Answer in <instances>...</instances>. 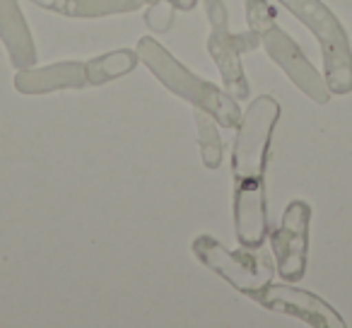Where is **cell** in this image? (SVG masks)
I'll list each match as a JSON object with an SVG mask.
<instances>
[{
  "label": "cell",
  "mask_w": 352,
  "mask_h": 328,
  "mask_svg": "<svg viewBox=\"0 0 352 328\" xmlns=\"http://www.w3.org/2000/svg\"><path fill=\"white\" fill-rule=\"evenodd\" d=\"M196 259L206 268L220 275L225 283H230L234 289H239L246 297H254L258 289L270 285L273 278V265L263 254H251V251H230L217 239L203 234L196 237L191 244Z\"/></svg>",
  "instance_id": "obj_4"
},
{
  "label": "cell",
  "mask_w": 352,
  "mask_h": 328,
  "mask_svg": "<svg viewBox=\"0 0 352 328\" xmlns=\"http://www.w3.org/2000/svg\"><path fill=\"white\" fill-rule=\"evenodd\" d=\"M280 118V104L275 97L261 94L249 104L246 113L239 121L234 147H232V177L256 179L265 174L268 164L270 135L275 131V123Z\"/></svg>",
  "instance_id": "obj_3"
},
{
  "label": "cell",
  "mask_w": 352,
  "mask_h": 328,
  "mask_svg": "<svg viewBox=\"0 0 352 328\" xmlns=\"http://www.w3.org/2000/svg\"><path fill=\"white\" fill-rule=\"evenodd\" d=\"M89 87L87 68L78 61H63V63H51L44 68H25L17 70L15 89L22 94H49L56 89H82Z\"/></svg>",
  "instance_id": "obj_10"
},
{
  "label": "cell",
  "mask_w": 352,
  "mask_h": 328,
  "mask_svg": "<svg viewBox=\"0 0 352 328\" xmlns=\"http://www.w3.org/2000/svg\"><path fill=\"white\" fill-rule=\"evenodd\" d=\"M285 6L314 36L321 46L323 68H326V85L331 94L352 92V46L347 39L345 27L340 25L331 8L321 0H278Z\"/></svg>",
  "instance_id": "obj_2"
},
{
  "label": "cell",
  "mask_w": 352,
  "mask_h": 328,
  "mask_svg": "<svg viewBox=\"0 0 352 328\" xmlns=\"http://www.w3.org/2000/svg\"><path fill=\"white\" fill-rule=\"evenodd\" d=\"M169 3L176 8V10H184V12H188V10H193V8H196V3H198V0H169Z\"/></svg>",
  "instance_id": "obj_18"
},
{
  "label": "cell",
  "mask_w": 352,
  "mask_h": 328,
  "mask_svg": "<svg viewBox=\"0 0 352 328\" xmlns=\"http://www.w3.org/2000/svg\"><path fill=\"white\" fill-rule=\"evenodd\" d=\"M254 302L265 307L268 311H278L285 316H294L314 328H345L342 316L323 302L318 294L307 289L289 287V285H265L263 289L254 294Z\"/></svg>",
  "instance_id": "obj_7"
},
{
  "label": "cell",
  "mask_w": 352,
  "mask_h": 328,
  "mask_svg": "<svg viewBox=\"0 0 352 328\" xmlns=\"http://www.w3.org/2000/svg\"><path fill=\"white\" fill-rule=\"evenodd\" d=\"M135 54H138V58L142 61V65H145L169 92H174L176 97L191 102L193 109H203V111L212 113L215 121L220 123L222 128L239 126L241 111H239L236 99L232 97V94L222 92L215 85H210L208 80H201L198 75H193L182 61H176L157 39H152V36L138 39Z\"/></svg>",
  "instance_id": "obj_1"
},
{
  "label": "cell",
  "mask_w": 352,
  "mask_h": 328,
  "mask_svg": "<svg viewBox=\"0 0 352 328\" xmlns=\"http://www.w3.org/2000/svg\"><path fill=\"white\" fill-rule=\"evenodd\" d=\"M261 34L254 30L241 32V34H232L227 32H212L210 39H208V51H210L212 61L220 68V75L227 85V92L239 102V99H249L251 87L249 80L241 68V54H249V51L258 49Z\"/></svg>",
  "instance_id": "obj_8"
},
{
  "label": "cell",
  "mask_w": 352,
  "mask_h": 328,
  "mask_svg": "<svg viewBox=\"0 0 352 328\" xmlns=\"http://www.w3.org/2000/svg\"><path fill=\"white\" fill-rule=\"evenodd\" d=\"M234 225L236 237L246 249H258L268 237V215H265V184L263 177L234 182Z\"/></svg>",
  "instance_id": "obj_9"
},
{
  "label": "cell",
  "mask_w": 352,
  "mask_h": 328,
  "mask_svg": "<svg viewBox=\"0 0 352 328\" xmlns=\"http://www.w3.org/2000/svg\"><path fill=\"white\" fill-rule=\"evenodd\" d=\"M0 39L17 70L36 65V49L17 0H0Z\"/></svg>",
  "instance_id": "obj_11"
},
{
  "label": "cell",
  "mask_w": 352,
  "mask_h": 328,
  "mask_svg": "<svg viewBox=\"0 0 352 328\" xmlns=\"http://www.w3.org/2000/svg\"><path fill=\"white\" fill-rule=\"evenodd\" d=\"M206 6V15L210 22L212 32H227L230 30V15H227V8L222 0H201Z\"/></svg>",
  "instance_id": "obj_17"
},
{
  "label": "cell",
  "mask_w": 352,
  "mask_h": 328,
  "mask_svg": "<svg viewBox=\"0 0 352 328\" xmlns=\"http://www.w3.org/2000/svg\"><path fill=\"white\" fill-rule=\"evenodd\" d=\"M171 22H174V6L169 0H152L145 10V25L162 34V32H169Z\"/></svg>",
  "instance_id": "obj_15"
},
{
  "label": "cell",
  "mask_w": 352,
  "mask_h": 328,
  "mask_svg": "<svg viewBox=\"0 0 352 328\" xmlns=\"http://www.w3.org/2000/svg\"><path fill=\"white\" fill-rule=\"evenodd\" d=\"M39 8H46L51 12H58L65 17H109V15H123L133 12L142 6H150L152 0H32Z\"/></svg>",
  "instance_id": "obj_12"
},
{
  "label": "cell",
  "mask_w": 352,
  "mask_h": 328,
  "mask_svg": "<svg viewBox=\"0 0 352 328\" xmlns=\"http://www.w3.org/2000/svg\"><path fill=\"white\" fill-rule=\"evenodd\" d=\"M138 54L133 49H118V51H109L104 56L87 61L85 68H87V83L89 85H107L116 78L128 75L133 68L138 65Z\"/></svg>",
  "instance_id": "obj_13"
},
{
  "label": "cell",
  "mask_w": 352,
  "mask_h": 328,
  "mask_svg": "<svg viewBox=\"0 0 352 328\" xmlns=\"http://www.w3.org/2000/svg\"><path fill=\"white\" fill-rule=\"evenodd\" d=\"M309 225H311V206L304 201H292L285 208L283 225L270 234L275 268L287 283H297L307 273Z\"/></svg>",
  "instance_id": "obj_5"
},
{
  "label": "cell",
  "mask_w": 352,
  "mask_h": 328,
  "mask_svg": "<svg viewBox=\"0 0 352 328\" xmlns=\"http://www.w3.org/2000/svg\"><path fill=\"white\" fill-rule=\"evenodd\" d=\"M244 6H246L249 30H254L261 34V30H265V27L275 22V10L270 8L268 0H244Z\"/></svg>",
  "instance_id": "obj_16"
},
{
  "label": "cell",
  "mask_w": 352,
  "mask_h": 328,
  "mask_svg": "<svg viewBox=\"0 0 352 328\" xmlns=\"http://www.w3.org/2000/svg\"><path fill=\"white\" fill-rule=\"evenodd\" d=\"M193 121L198 131V147H201V160L208 169H217L222 162V140L215 126V116L203 109H193Z\"/></svg>",
  "instance_id": "obj_14"
},
{
  "label": "cell",
  "mask_w": 352,
  "mask_h": 328,
  "mask_svg": "<svg viewBox=\"0 0 352 328\" xmlns=\"http://www.w3.org/2000/svg\"><path fill=\"white\" fill-rule=\"evenodd\" d=\"M261 44L268 51V56L283 68V73L302 89L307 97H311L316 104H326L331 99V89H328L326 80L318 75V70L309 63V58L302 54L297 41L283 32L278 25H268L261 30Z\"/></svg>",
  "instance_id": "obj_6"
}]
</instances>
